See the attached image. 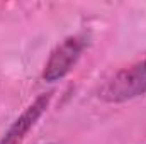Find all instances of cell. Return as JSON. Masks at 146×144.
<instances>
[{"instance_id":"6da1fadb","label":"cell","mask_w":146,"mask_h":144,"mask_svg":"<svg viewBox=\"0 0 146 144\" xmlns=\"http://www.w3.org/2000/svg\"><path fill=\"white\" fill-rule=\"evenodd\" d=\"M146 93V59L115 73L99 90V98L107 104H124Z\"/></svg>"},{"instance_id":"3957f363","label":"cell","mask_w":146,"mask_h":144,"mask_svg":"<svg viewBox=\"0 0 146 144\" xmlns=\"http://www.w3.org/2000/svg\"><path fill=\"white\" fill-rule=\"evenodd\" d=\"M51 98H53V92L41 93L39 97H36V100L26 108L14 120V124L7 129V132L0 139V144H21L22 143L24 137L29 134V131L36 126V122L48 110L49 104H51Z\"/></svg>"},{"instance_id":"7a4b0ae2","label":"cell","mask_w":146,"mask_h":144,"mask_svg":"<svg viewBox=\"0 0 146 144\" xmlns=\"http://www.w3.org/2000/svg\"><path fill=\"white\" fill-rule=\"evenodd\" d=\"M87 44H88V39L82 34L63 39L51 51V54L44 65V70H42V80L48 83H54V81H60L61 78H65L73 70L76 61L80 59Z\"/></svg>"}]
</instances>
